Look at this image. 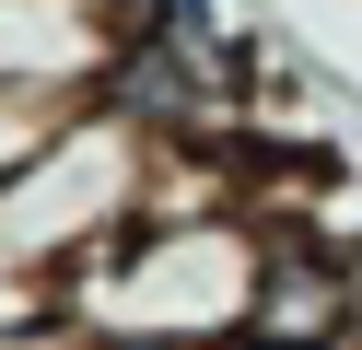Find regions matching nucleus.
Instances as JSON below:
<instances>
[{
	"label": "nucleus",
	"instance_id": "nucleus-3",
	"mask_svg": "<svg viewBox=\"0 0 362 350\" xmlns=\"http://www.w3.org/2000/svg\"><path fill=\"white\" fill-rule=\"evenodd\" d=\"M222 350H292V339H222Z\"/></svg>",
	"mask_w": 362,
	"mask_h": 350
},
{
	"label": "nucleus",
	"instance_id": "nucleus-2",
	"mask_svg": "<svg viewBox=\"0 0 362 350\" xmlns=\"http://www.w3.org/2000/svg\"><path fill=\"white\" fill-rule=\"evenodd\" d=\"M129 35H141V0H0V82L94 105L117 82Z\"/></svg>",
	"mask_w": 362,
	"mask_h": 350
},
{
	"label": "nucleus",
	"instance_id": "nucleus-1",
	"mask_svg": "<svg viewBox=\"0 0 362 350\" xmlns=\"http://www.w3.org/2000/svg\"><path fill=\"white\" fill-rule=\"evenodd\" d=\"M269 269V222L234 199L211 210H141L82 269H59V315L82 339H245V303Z\"/></svg>",
	"mask_w": 362,
	"mask_h": 350
}]
</instances>
